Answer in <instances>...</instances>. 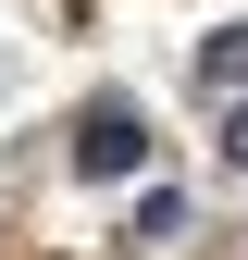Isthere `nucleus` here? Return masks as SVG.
<instances>
[{"mask_svg":"<svg viewBox=\"0 0 248 260\" xmlns=\"http://www.w3.org/2000/svg\"><path fill=\"white\" fill-rule=\"evenodd\" d=\"M137 161H149V124L124 112V100H100V112L75 124V174H100V186H112V174H137Z\"/></svg>","mask_w":248,"mask_h":260,"instance_id":"1","label":"nucleus"},{"mask_svg":"<svg viewBox=\"0 0 248 260\" xmlns=\"http://www.w3.org/2000/svg\"><path fill=\"white\" fill-rule=\"evenodd\" d=\"M211 87H248V25H224V38H211Z\"/></svg>","mask_w":248,"mask_h":260,"instance_id":"2","label":"nucleus"}]
</instances>
